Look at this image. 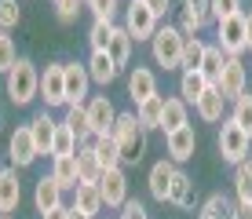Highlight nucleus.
I'll use <instances>...</instances> for the list:
<instances>
[{"label": "nucleus", "instance_id": "obj_1", "mask_svg": "<svg viewBox=\"0 0 252 219\" xmlns=\"http://www.w3.org/2000/svg\"><path fill=\"white\" fill-rule=\"evenodd\" d=\"M110 135L117 139L121 164H139V161H143V154H146V128L135 121V113H117Z\"/></svg>", "mask_w": 252, "mask_h": 219}, {"label": "nucleus", "instance_id": "obj_2", "mask_svg": "<svg viewBox=\"0 0 252 219\" xmlns=\"http://www.w3.org/2000/svg\"><path fill=\"white\" fill-rule=\"evenodd\" d=\"M37 95H40L37 66H33L30 59H19V63L11 66V73H7V99H11L15 106H26V102H33Z\"/></svg>", "mask_w": 252, "mask_h": 219}, {"label": "nucleus", "instance_id": "obj_3", "mask_svg": "<svg viewBox=\"0 0 252 219\" xmlns=\"http://www.w3.org/2000/svg\"><path fill=\"white\" fill-rule=\"evenodd\" d=\"M183 33L179 26H161L150 40V51H154V63L164 66V69H179L183 66Z\"/></svg>", "mask_w": 252, "mask_h": 219}, {"label": "nucleus", "instance_id": "obj_4", "mask_svg": "<svg viewBox=\"0 0 252 219\" xmlns=\"http://www.w3.org/2000/svg\"><path fill=\"white\" fill-rule=\"evenodd\" d=\"M216 30H220V48L227 59H241L249 51V33H245V11L241 15H230V19L216 22Z\"/></svg>", "mask_w": 252, "mask_h": 219}, {"label": "nucleus", "instance_id": "obj_5", "mask_svg": "<svg viewBox=\"0 0 252 219\" xmlns=\"http://www.w3.org/2000/svg\"><path fill=\"white\" fill-rule=\"evenodd\" d=\"M220 154H223V161H230L234 168H238L241 161H249V150H252V135H245L234 121H227V125L220 128Z\"/></svg>", "mask_w": 252, "mask_h": 219}, {"label": "nucleus", "instance_id": "obj_6", "mask_svg": "<svg viewBox=\"0 0 252 219\" xmlns=\"http://www.w3.org/2000/svg\"><path fill=\"white\" fill-rule=\"evenodd\" d=\"M125 30H128L132 40H154V33H158V15H154L143 0H132V4L125 7Z\"/></svg>", "mask_w": 252, "mask_h": 219}, {"label": "nucleus", "instance_id": "obj_7", "mask_svg": "<svg viewBox=\"0 0 252 219\" xmlns=\"http://www.w3.org/2000/svg\"><path fill=\"white\" fill-rule=\"evenodd\" d=\"M7 157H11V168H30L33 161H37V143H33V131L30 125L15 128L11 131V143H7Z\"/></svg>", "mask_w": 252, "mask_h": 219}, {"label": "nucleus", "instance_id": "obj_8", "mask_svg": "<svg viewBox=\"0 0 252 219\" xmlns=\"http://www.w3.org/2000/svg\"><path fill=\"white\" fill-rule=\"evenodd\" d=\"M95 187H99L102 205H106V208H125V201H128V175H125V168L102 172V179L95 183Z\"/></svg>", "mask_w": 252, "mask_h": 219}, {"label": "nucleus", "instance_id": "obj_9", "mask_svg": "<svg viewBox=\"0 0 252 219\" xmlns=\"http://www.w3.org/2000/svg\"><path fill=\"white\" fill-rule=\"evenodd\" d=\"M40 99L51 106H66V73H63V63H51L44 73H40Z\"/></svg>", "mask_w": 252, "mask_h": 219}, {"label": "nucleus", "instance_id": "obj_10", "mask_svg": "<svg viewBox=\"0 0 252 219\" xmlns=\"http://www.w3.org/2000/svg\"><path fill=\"white\" fill-rule=\"evenodd\" d=\"M164 146H168V161H172V164L190 161V157H194V150H197V131H194V125H183L179 131L164 135Z\"/></svg>", "mask_w": 252, "mask_h": 219}, {"label": "nucleus", "instance_id": "obj_11", "mask_svg": "<svg viewBox=\"0 0 252 219\" xmlns=\"http://www.w3.org/2000/svg\"><path fill=\"white\" fill-rule=\"evenodd\" d=\"M66 73V106H84V95H88V66H77V63H63Z\"/></svg>", "mask_w": 252, "mask_h": 219}, {"label": "nucleus", "instance_id": "obj_12", "mask_svg": "<svg viewBox=\"0 0 252 219\" xmlns=\"http://www.w3.org/2000/svg\"><path fill=\"white\" fill-rule=\"evenodd\" d=\"M114 121H117V110L106 95H95L88 102V125H92V135H106L114 131Z\"/></svg>", "mask_w": 252, "mask_h": 219}, {"label": "nucleus", "instance_id": "obj_13", "mask_svg": "<svg viewBox=\"0 0 252 219\" xmlns=\"http://www.w3.org/2000/svg\"><path fill=\"white\" fill-rule=\"evenodd\" d=\"M245 81H249V73H245V66H241V59H227V66H223V77H220V92H223V99H241L245 95Z\"/></svg>", "mask_w": 252, "mask_h": 219}, {"label": "nucleus", "instance_id": "obj_14", "mask_svg": "<svg viewBox=\"0 0 252 219\" xmlns=\"http://www.w3.org/2000/svg\"><path fill=\"white\" fill-rule=\"evenodd\" d=\"M22 201L19 168H0V216H11Z\"/></svg>", "mask_w": 252, "mask_h": 219}, {"label": "nucleus", "instance_id": "obj_15", "mask_svg": "<svg viewBox=\"0 0 252 219\" xmlns=\"http://www.w3.org/2000/svg\"><path fill=\"white\" fill-rule=\"evenodd\" d=\"M128 95H132L135 106L146 102V99H154V95H158V77H154V69L135 66L132 73H128Z\"/></svg>", "mask_w": 252, "mask_h": 219}, {"label": "nucleus", "instance_id": "obj_16", "mask_svg": "<svg viewBox=\"0 0 252 219\" xmlns=\"http://www.w3.org/2000/svg\"><path fill=\"white\" fill-rule=\"evenodd\" d=\"M63 194L66 190L55 183V175H44V179H37V190H33V205H37L40 216H48L51 208L63 205Z\"/></svg>", "mask_w": 252, "mask_h": 219}, {"label": "nucleus", "instance_id": "obj_17", "mask_svg": "<svg viewBox=\"0 0 252 219\" xmlns=\"http://www.w3.org/2000/svg\"><path fill=\"white\" fill-rule=\"evenodd\" d=\"M194 201H197L194 179H190L183 168H176V175H172V187H168V205H176V208H194Z\"/></svg>", "mask_w": 252, "mask_h": 219}, {"label": "nucleus", "instance_id": "obj_18", "mask_svg": "<svg viewBox=\"0 0 252 219\" xmlns=\"http://www.w3.org/2000/svg\"><path fill=\"white\" fill-rule=\"evenodd\" d=\"M208 88H212V84L205 81L201 69H183V77H179V99H183L187 106H190V102L197 106V99H201Z\"/></svg>", "mask_w": 252, "mask_h": 219}, {"label": "nucleus", "instance_id": "obj_19", "mask_svg": "<svg viewBox=\"0 0 252 219\" xmlns=\"http://www.w3.org/2000/svg\"><path fill=\"white\" fill-rule=\"evenodd\" d=\"M69 208H77V212H84V216H95V212H102V194H99V187L95 183H81V187L73 190V205Z\"/></svg>", "mask_w": 252, "mask_h": 219}, {"label": "nucleus", "instance_id": "obj_20", "mask_svg": "<svg viewBox=\"0 0 252 219\" xmlns=\"http://www.w3.org/2000/svg\"><path fill=\"white\" fill-rule=\"evenodd\" d=\"M55 121L48 117V110L44 113H37V117L30 121V131H33V143H37V154H51V143H55Z\"/></svg>", "mask_w": 252, "mask_h": 219}, {"label": "nucleus", "instance_id": "obj_21", "mask_svg": "<svg viewBox=\"0 0 252 219\" xmlns=\"http://www.w3.org/2000/svg\"><path fill=\"white\" fill-rule=\"evenodd\" d=\"M92 150L95 157H99V164H102V172H110V168H121V150H117V139L110 135H95L92 139Z\"/></svg>", "mask_w": 252, "mask_h": 219}, {"label": "nucleus", "instance_id": "obj_22", "mask_svg": "<svg viewBox=\"0 0 252 219\" xmlns=\"http://www.w3.org/2000/svg\"><path fill=\"white\" fill-rule=\"evenodd\" d=\"M176 168H179V164H172V161H158L150 168V194L158 197V201H168V187H172Z\"/></svg>", "mask_w": 252, "mask_h": 219}, {"label": "nucleus", "instance_id": "obj_23", "mask_svg": "<svg viewBox=\"0 0 252 219\" xmlns=\"http://www.w3.org/2000/svg\"><path fill=\"white\" fill-rule=\"evenodd\" d=\"M223 66H227V55H223V48L220 44H205V59H201V73H205V81L208 84H220V77H223Z\"/></svg>", "mask_w": 252, "mask_h": 219}, {"label": "nucleus", "instance_id": "obj_24", "mask_svg": "<svg viewBox=\"0 0 252 219\" xmlns=\"http://www.w3.org/2000/svg\"><path fill=\"white\" fill-rule=\"evenodd\" d=\"M88 77H92L95 84H102V88H106V84L117 77V66H114V59H110L106 51H92V59H88Z\"/></svg>", "mask_w": 252, "mask_h": 219}, {"label": "nucleus", "instance_id": "obj_25", "mask_svg": "<svg viewBox=\"0 0 252 219\" xmlns=\"http://www.w3.org/2000/svg\"><path fill=\"white\" fill-rule=\"evenodd\" d=\"M51 175H55V183H59L63 190H77V187H81L77 157H55V164H51Z\"/></svg>", "mask_w": 252, "mask_h": 219}, {"label": "nucleus", "instance_id": "obj_26", "mask_svg": "<svg viewBox=\"0 0 252 219\" xmlns=\"http://www.w3.org/2000/svg\"><path fill=\"white\" fill-rule=\"evenodd\" d=\"M63 125L73 131L77 139H81V146L95 139V135H92V125H88V106H66V121H63Z\"/></svg>", "mask_w": 252, "mask_h": 219}, {"label": "nucleus", "instance_id": "obj_27", "mask_svg": "<svg viewBox=\"0 0 252 219\" xmlns=\"http://www.w3.org/2000/svg\"><path fill=\"white\" fill-rule=\"evenodd\" d=\"M132 37H128V30L125 26H117L114 30V37H110V48H106V55L114 59V66L121 69V66H128V59H132Z\"/></svg>", "mask_w": 252, "mask_h": 219}, {"label": "nucleus", "instance_id": "obj_28", "mask_svg": "<svg viewBox=\"0 0 252 219\" xmlns=\"http://www.w3.org/2000/svg\"><path fill=\"white\" fill-rule=\"evenodd\" d=\"M77 172H81V183H99L102 179V164H99V157H95L92 143H84L81 150H77Z\"/></svg>", "mask_w": 252, "mask_h": 219}, {"label": "nucleus", "instance_id": "obj_29", "mask_svg": "<svg viewBox=\"0 0 252 219\" xmlns=\"http://www.w3.org/2000/svg\"><path fill=\"white\" fill-rule=\"evenodd\" d=\"M183 125H190V121H187V102H183V99H164V113H161V128H164V135L179 131Z\"/></svg>", "mask_w": 252, "mask_h": 219}, {"label": "nucleus", "instance_id": "obj_30", "mask_svg": "<svg viewBox=\"0 0 252 219\" xmlns=\"http://www.w3.org/2000/svg\"><path fill=\"white\" fill-rule=\"evenodd\" d=\"M223 102H227V99H223L220 88H208L201 99H197L194 110H197V117H201V121H223Z\"/></svg>", "mask_w": 252, "mask_h": 219}, {"label": "nucleus", "instance_id": "obj_31", "mask_svg": "<svg viewBox=\"0 0 252 219\" xmlns=\"http://www.w3.org/2000/svg\"><path fill=\"white\" fill-rule=\"evenodd\" d=\"M161 113H164V95H154V99L139 102L135 121H139V125H143L146 131H150V128H161Z\"/></svg>", "mask_w": 252, "mask_h": 219}, {"label": "nucleus", "instance_id": "obj_32", "mask_svg": "<svg viewBox=\"0 0 252 219\" xmlns=\"http://www.w3.org/2000/svg\"><path fill=\"white\" fill-rule=\"evenodd\" d=\"M77 150H81V139H77L66 125H59L55 128V143H51V157H77Z\"/></svg>", "mask_w": 252, "mask_h": 219}, {"label": "nucleus", "instance_id": "obj_33", "mask_svg": "<svg viewBox=\"0 0 252 219\" xmlns=\"http://www.w3.org/2000/svg\"><path fill=\"white\" fill-rule=\"evenodd\" d=\"M197 219H234V205H230V197L227 194H212L201 205V216Z\"/></svg>", "mask_w": 252, "mask_h": 219}, {"label": "nucleus", "instance_id": "obj_34", "mask_svg": "<svg viewBox=\"0 0 252 219\" xmlns=\"http://www.w3.org/2000/svg\"><path fill=\"white\" fill-rule=\"evenodd\" d=\"M234 190H238L241 205H252V161H241L234 168Z\"/></svg>", "mask_w": 252, "mask_h": 219}, {"label": "nucleus", "instance_id": "obj_35", "mask_svg": "<svg viewBox=\"0 0 252 219\" xmlns=\"http://www.w3.org/2000/svg\"><path fill=\"white\" fill-rule=\"evenodd\" d=\"M230 121L238 125L245 135H252V92H245L241 99H234V113H230Z\"/></svg>", "mask_w": 252, "mask_h": 219}, {"label": "nucleus", "instance_id": "obj_36", "mask_svg": "<svg viewBox=\"0 0 252 219\" xmlns=\"http://www.w3.org/2000/svg\"><path fill=\"white\" fill-rule=\"evenodd\" d=\"M201 59H205V40L187 37L183 40V66L179 69H201Z\"/></svg>", "mask_w": 252, "mask_h": 219}, {"label": "nucleus", "instance_id": "obj_37", "mask_svg": "<svg viewBox=\"0 0 252 219\" xmlns=\"http://www.w3.org/2000/svg\"><path fill=\"white\" fill-rule=\"evenodd\" d=\"M114 30H117L114 22H102V19H95V22H92V33H88L92 51H106V48H110V37H114Z\"/></svg>", "mask_w": 252, "mask_h": 219}, {"label": "nucleus", "instance_id": "obj_38", "mask_svg": "<svg viewBox=\"0 0 252 219\" xmlns=\"http://www.w3.org/2000/svg\"><path fill=\"white\" fill-rule=\"evenodd\" d=\"M201 26H205V19L194 11V7H187V4L179 7V33H183V37H197Z\"/></svg>", "mask_w": 252, "mask_h": 219}, {"label": "nucleus", "instance_id": "obj_39", "mask_svg": "<svg viewBox=\"0 0 252 219\" xmlns=\"http://www.w3.org/2000/svg\"><path fill=\"white\" fill-rule=\"evenodd\" d=\"M19 63V51H15V40L11 37H0V73H11V66Z\"/></svg>", "mask_w": 252, "mask_h": 219}, {"label": "nucleus", "instance_id": "obj_40", "mask_svg": "<svg viewBox=\"0 0 252 219\" xmlns=\"http://www.w3.org/2000/svg\"><path fill=\"white\" fill-rule=\"evenodd\" d=\"M22 19V11H19V0H0V26L4 30H15Z\"/></svg>", "mask_w": 252, "mask_h": 219}, {"label": "nucleus", "instance_id": "obj_41", "mask_svg": "<svg viewBox=\"0 0 252 219\" xmlns=\"http://www.w3.org/2000/svg\"><path fill=\"white\" fill-rule=\"evenodd\" d=\"M84 4H88L92 15L102 19V22H114V15H117V0H84Z\"/></svg>", "mask_w": 252, "mask_h": 219}, {"label": "nucleus", "instance_id": "obj_42", "mask_svg": "<svg viewBox=\"0 0 252 219\" xmlns=\"http://www.w3.org/2000/svg\"><path fill=\"white\" fill-rule=\"evenodd\" d=\"M230 15H241V0H212V19L223 22Z\"/></svg>", "mask_w": 252, "mask_h": 219}, {"label": "nucleus", "instance_id": "obj_43", "mask_svg": "<svg viewBox=\"0 0 252 219\" xmlns=\"http://www.w3.org/2000/svg\"><path fill=\"white\" fill-rule=\"evenodd\" d=\"M81 4H84V0H55L59 19H63V22H73V19H77V11H81Z\"/></svg>", "mask_w": 252, "mask_h": 219}, {"label": "nucleus", "instance_id": "obj_44", "mask_svg": "<svg viewBox=\"0 0 252 219\" xmlns=\"http://www.w3.org/2000/svg\"><path fill=\"white\" fill-rule=\"evenodd\" d=\"M183 4H187V7H194V11L205 19V26H208V22H216V19H212V0H183Z\"/></svg>", "mask_w": 252, "mask_h": 219}, {"label": "nucleus", "instance_id": "obj_45", "mask_svg": "<svg viewBox=\"0 0 252 219\" xmlns=\"http://www.w3.org/2000/svg\"><path fill=\"white\" fill-rule=\"evenodd\" d=\"M121 219H150V216H146V208L139 205V201H125V208H121Z\"/></svg>", "mask_w": 252, "mask_h": 219}, {"label": "nucleus", "instance_id": "obj_46", "mask_svg": "<svg viewBox=\"0 0 252 219\" xmlns=\"http://www.w3.org/2000/svg\"><path fill=\"white\" fill-rule=\"evenodd\" d=\"M143 4H146V7H150V11H154V15H158V19H161V15H168V7H172V0H143Z\"/></svg>", "mask_w": 252, "mask_h": 219}, {"label": "nucleus", "instance_id": "obj_47", "mask_svg": "<svg viewBox=\"0 0 252 219\" xmlns=\"http://www.w3.org/2000/svg\"><path fill=\"white\" fill-rule=\"evenodd\" d=\"M44 219H69V208H66V205H59V208H51Z\"/></svg>", "mask_w": 252, "mask_h": 219}, {"label": "nucleus", "instance_id": "obj_48", "mask_svg": "<svg viewBox=\"0 0 252 219\" xmlns=\"http://www.w3.org/2000/svg\"><path fill=\"white\" fill-rule=\"evenodd\" d=\"M234 219H252V205H238L234 208Z\"/></svg>", "mask_w": 252, "mask_h": 219}, {"label": "nucleus", "instance_id": "obj_49", "mask_svg": "<svg viewBox=\"0 0 252 219\" xmlns=\"http://www.w3.org/2000/svg\"><path fill=\"white\" fill-rule=\"evenodd\" d=\"M245 33H249V51H252V15H245Z\"/></svg>", "mask_w": 252, "mask_h": 219}, {"label": "nucleus", "instance_id": "obj_50", "mask_svg": "<svg viewBox=\"0 0 252 219\" xmlns=\"http://www.w3.org/2000/svg\"><path fill=\"white\" fill-rule=\"evenodd\" d=\"M69 219H95V216H84V212H77V208H69Z\"/></svg>", "mask_w": 252, "mask_h": 219}, {"label": "nucleus", "instance_id": "obj_51", "mask_svg": "<svg viewBox=\"0 0 252 219\" xmlns=\"http://www.w3.org/2000/svg\"><path fill=\"white\" fill-rule=\"evenodd\" d=\"M0 37H4V26H0Z\"/></svg>", "mask_w": 252, "mask_h": 219}, {"label": "nucleus", "instance_id": "obj_52", "mask_svg": "<svg viewBox=\"0 0 252 219\" xmlns=\"http://www.w3.org/2000/svg\"><path fill=\"white\" fill-rule=\"evenodd\" d=\"M0 219H11V216H0Z\"/></svg>", "mask_w": 252, "mask_h": 219}]
</instances>
